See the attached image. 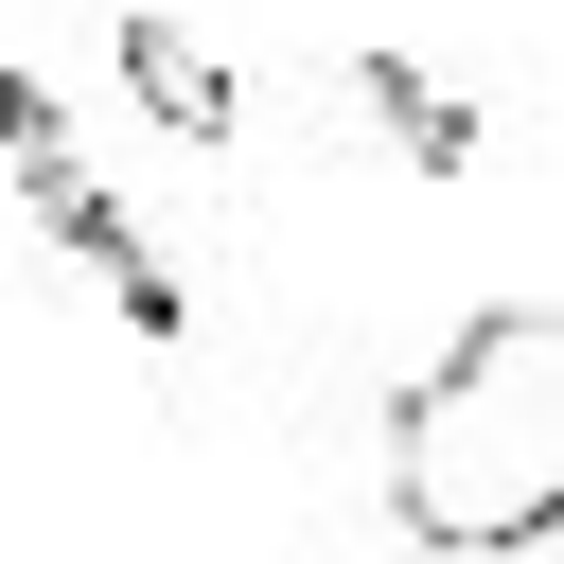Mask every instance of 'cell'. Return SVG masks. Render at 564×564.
I'll return each instance as SVG.
<instances>
[{
  "label": "cell",
  "mask_w": 564,
  "mask_h": 564,
  "mask_svg": "<svg viewBox=\"0 0 564 564\" xmlns=\"http://www.w3.org/2000/svg\"><path fill=\"white\" fill-rule=\"evenodd\" d=\"M0 212H18V247L106 317V335H141V370H194L212 335H229V176H194V159H123L53 70H18L0 53Z\"/></svg>",
  "instance_id": "obj_1"
},
{
  "label": "cell",
  "mask_w": 564,
  "mask_h": 564,
  "mask_svg": "<svg viewBox=\"0 0 564 564\" xmlns=\"http://www.w3.org/2000/svg\"><path fill=\"white\" fill-rule=\"evenodd\" d=\"M370 494L423 564H529L564 546V300H476L388 405Z\"/></svg>",
  "instance_id": "obj_2"
},
{
  "label": "cell",
  "mask_w": 564,
  "mask_h": 564,
  "mask_svg": "<svg viewBox=\"0 0 564 564\" xmlns=\"http://www.w3.org/2000/svg\"><path fill=\"white\" fill-rule=\"evenodd\" d=\"M88 70H106V106H123L159 159H194V176H264V141H300V70L229 53L194 0H88Z\"/></svg>",
  "instance_id": "obj_3"
},
{
  "label": "cell",
  "mask_w": 564,
  "mask_h": 564,
  "mask_svg": "<svg viewBox=\"0 0 564 564\" xmlns=\"http://www.w3.org/2000/svg\"><path fill=\"white\" fill-rule=\"evenodd\" d=\"M300 141H370V159H405V176H476V159H494V106H476L458 70L352 35V53H300Z\"/></svg>",
  "instance_id": "obj_4"
}]
</instances>
